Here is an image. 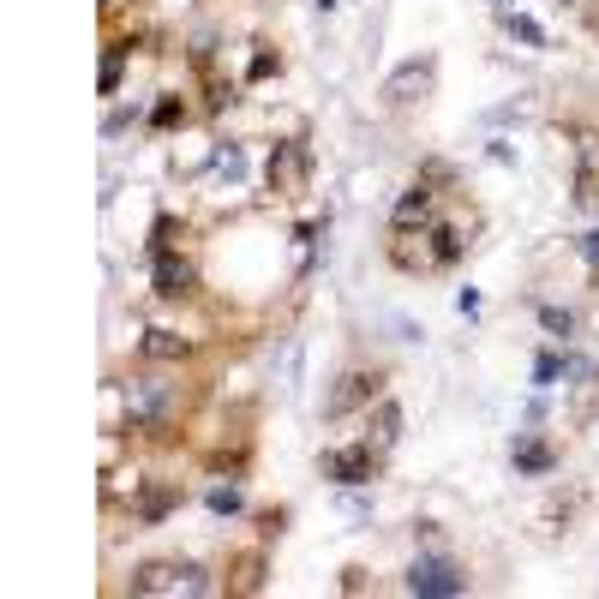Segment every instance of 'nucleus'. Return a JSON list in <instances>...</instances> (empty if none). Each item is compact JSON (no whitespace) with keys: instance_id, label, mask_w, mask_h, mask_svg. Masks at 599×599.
Returning a JSON list of instances; mask_svg holds the SVG:
<instances>
[{"instance_id":"nucleus-1","label":"nucleus","mask_w":599,"mask_h":599,"mask_svg":"<svg viewBox=\"0 0 599 599\" xmlns=\"http://www.w3.org/2000/svg\"><path fill=\"white\" fill-rule=\"evenodd\" d=\"M120 396H126V432H168L180 408V384L162 372H138L132 384H120Z\"/></svg>"},{"instance_id":"nucleus-2","label":"nucleus","mask_w":599,"mask_h":599,"mask_svg":"<svg viewBox=\"0 0 599 599\" xmlns=\"http://www.w3.org/2000/svg\"><path fill=\"white\" fill-rule=\"evenodd\" d=\"M402 588H408V594H420V599H456V594H468V570H462L456 558H438V552H420V558L408 564Z\"/></svg>"},{"instance_id":"nucleus-3","label":"nucleus","mask_w":599,"mask_h":599,"mask_svg":"<svg viewBox=\"0 0 599 599\" xmlns=\"http://www.w3.org/2000/svg\"><path fill=\"white\" fill-rule=\"evenodd\" d=\"M378 396H384V372H366V366H354V372H342V378L330 384V396H324V420H348V414L372 408Z\"/></svg>"},{"instance_id":"nucleus-4","label":"nucleus","mask_w":599,"mask_h":599,"mask_svg":"<svg viewBox=\"0 0 599 599\" xmlns=\"http://www.w3.org/2000/svg\"><path fill=\"white\" fill-rule=\"evenodd\" d=\"M378 462H384V450L366 438V444H348V450H324V456H318V474L336 480V486H372V480H378Z\"/></svg>"},{"instance_id":"nucleus-5","label":"nucleus","mask_w":599,"mask_h":599,"mask_svg":"<svg viewBox=\"0 0 599 599\" xmlns=\"http://www.w3.org/2000/svg\"><path fill=\"white\" fill-rule=\"evenodd\" d=\"M264 180H270V192H276V198H300V192H306V180H312V150H306V138L276 144V150H270Z\"/></svg>"},{"instance_id":"nucleus-6","label":"nucleus","mask_w":599,"mask_h":599,"mask_svg":"<svg viewBox=\"0 0 599 599\" xmlns=\"http://www.w3.org/2000/svg\"><path fill=\"white\" fill-rule=\"evenodd\" d=\"M432 84H438V60H432V54H420V60H402V66L378 84V96H384L390 108H408V102H426V96H432Z\"/></svg>"},{"instance_id":"nucleus-7","label":"nucleus","mask_w":599,"mask_h":599,"mask_svg":"<svg viewBox=\"0 0 599 599\" xmlns=\"http://www.w3.org/2000/svg\"><path fill=\"white\" fill-rule=\"evenodd\" d=\"M126 594L156 599V594H186V564H138L126 576Z\"/></svg>"},{"instance_id":"nucleus-8","label":"nucleus","mask_w":599,"mask_h":599,"mask_svg":"<svg viewBox=\"0 0 599 599\" xmlns=\"http://www.w3.org/2000/svg\"><path fill=\"white\" fill-rule=\"evenodd\" d=\"M150 282H156V294H162V300H186V294L198 288V270H192L180 252H156V264H150Z\"/></svg>"},{"instance_id":"nucleus-9","label":"nucleus","mask_w":599,"mask_h":599,"mask_svg":"<svg viewBox=\"0 0 599 599\" xmlns=\"http://www.w3.org/2000/svg\"><path fill=\"white\" fill-rule=\"evenodd\" d=\"M180 480H156V486H144L138 498H132V522H144V528H156V522H168L174 510H180Z\"/></svg>"},{"instance_id":"nucleus-10","label":"nucleus","mask_w":599,"mask_h":599,"mask_svg":"<svg viewBox=\"0 0 599 599\" xmlns=\"http://www.w3.org/2000/svg\"><path fill=\"white\" fill-rule=\"evenodd\" d=\"M390 228L396 234H408V228H432V186L420 180L414 192H402V204L390 210Z\"/></svg>"},{"instance_id":"nucleus-11","label":"nucleus","mask_w":599,"mask_h":599,"mask_svg":"<svg viewBox=\"0 0 599 599\" xmlns=\"http://www.w3.org/2000/svg\"><path fill=\"white\" fill-rule=\"evenodd\" d=\"M366 420H372V444H378V450H396V438H402V408H396L390 396H378V402L366 408Z\"/></svg>"},{"instance_id":"nucleus-12","label":"nucleus","mask_w":599,"mask_h":599,"mask_svg":"<svg viewBox=\"0 0 599 599\" xmlns=\"http://www.w3.org/2000/svg\"><path fill=\"white\" fill-rule=\"evenodd\" d=\"M516 474H528V480H546L552 468H558V456H552V444H540V438H516Z\"/></svg>"},{"instance_id":"nucleus-13","label":"nucleus","mask_w":599,"mask_h":599,"mask_svg":"<svg viewBox=\"0 0 599 599\" xmlns=\"http://www.w3.org/2000/svg\"><path fill=\"white\" fill-rule=\"evenodd\" d=\"M144 360H186L192 354V342L186 336H174V330H144Z\"/></svg>"},{"instance_id":"nucleus-14","label":"nucleus","mask_w":599,"mask_h":599,"mask_svg":"<svg viewBox=\"0 0 599 599\" xmlns=\"http://www.w3.org/2000/svg\"><path fill=\"white\" fill-rule=\"evenodd\" d=\"M126 54H132V42H108V48H102V78H96L102 96L120 90V78H126Z\"/></svg>"},{"instance_id":"nucleus-15","label":"nucleus","mask_w":599,"mask_h":599,"mask_svg":"<svg viewBox=\"0 0 599 599\" xmlns=\"http://www.w3.org/2000/svg\"><path fill=\"white\" fill-rule=\"evenodd\" d=\"M432 240H438V264L450 270V264H462V252H468V234L456 228V222H432Z\"/></svg>"},{"instance_id":"nucleus-16","label":"nucleus","mask_w":599,"mask_h":599,"mask_svg":"<svg viewBox=\"0 0 599 599\" xmlns=\"http://www.w3.org/2000/svg\"><path fill=\"white\" fill-rule=\"evenodd\" d=\"M540 324H546V336H558L564 348L576 342V312H564V306H540Z\"/></svg>"},{"instance_id":"nucleus-17","label":"nucleus","mask_w":599,"mask_h":599,"mask_svg":"<svg viewBox=\"0 0 599 599\" xmlns=\"http://www.w3.org/2000/svg\"><path fill=\"white\" fill-rule=\"evenodd\" d=\"M228 588H234V594H258V588H264V558H258V552H252V558H240Z\"/></svg>"},{"instance_id":"nucleus-18","label":"nucleus","mask_w":599,"mask_h":599,"mask_svg":"<svg viewBox=\"0 0 599 599\" xmlns=\"http://www.w3.org/2000/svg\"><path fill=\"white\" fill-rule=\"evenodd\" d=\"M504 24H510V36H516V42H528V48H546V30H540L528 12H504Z\"/></svg>"},{"instance_id":"nucleus-19","label":"nucleus","mask_w":599,"mask_h":599,"mask_svg":"<svg viewBox=\"0 0 599 599\" xmlns=\"http://www.w3.org/2000/svg\"><path fill=\"white\" fill-rule=\"evenodd\" d=\"M180 120H186V102H180V96H162V102L150 108V126H156V132H174Z\"/></svg>"},{"instance_id":"nucleus-20","label":"nucleus","mask_w":599,"mask_h":599,"mask_svg":"<svg viewBox=\"0 0 599 599\" xmlns=\"http://www.w3.org/2000/svg\"><path fill=\"white\" fill-rule=\"evenodd\" d=\"M270 72H282V54H276V48H264V42H258V54H252V66H246V84H264V78H270Z\"/></svg>"},{"instance_id":"nucleus-21","label":"nucleus","mask_w":599,"mask_h":599,"mask_svg":"<svg viewBox=\"0 0 599 599\" xmlns=\"http://www.w3.org/2000/svg\"><path fill=\"white\" fill-rule=\"evenodd\" d=\"M174 234H180V222H174V216H156V228H150V258H156V252H174Z\"/></svg>"},{"instance_id":"nucleus-22","label":"nucleus","mask_w":599,"mask_h":599,"mask_svg":"<svg viewBox=\"0 0 599 599\" xmlns=\"http://www.w3.org/2000/svg\"><path fill=\"white\" fill-rule=\"evenodd\" d=\"M558 378H564V354H540V360H534V384H540V390H552Z\"/></svg>"},{"instance_id":"nucleus-23","label":"nucleus","mask_w":599,"mask_h":599,"mask_svg":"<svg viewBox=\"0 0 599 599\" xmlns=\"http://www.w3.org/2000/svg\"><path fill=\"white\" fill-rule=\"evenodd\" d=\"M216 174H222V180H240V174H246V156H240V144L216 150Z\"/></svg>"},{"instance_id":"nucleus-24","label":"nucleus","mask_w":599,"mask_h":599,"mask_svg":"<svg viewBox=\"0 0 599 599\" xmlns=\"http://www.w3.org/2000/svg\"><path fill=\"white\" fill-rule=\"evenodd\" d=\"M204 504H210L216 516H240V492H234V486H216V492H210Z\"/></svg>"},{"instance_id":"nucleus-25","label":"nucleus","mask_w":599,"mask_h":599,"mask_svg":"<svg viewBox=\"0 0 599 599\" xmlns=\"http://www.w3.org/2000/svg\"><path fill=\"white\" fill-rule=\"evenodd\" d=\"M132 120H138V102H132V108H114V114L102 120V138H120V132H126Z\"/></svg>"},{"instance_id":"nucleus-26","label":"nucleus","mask_w":599,"mask_h":599,"mask_svg":"<svg viewBox=\"0 0 599 599\" xmlns=\"http://www.w3.org/2000/svg\"><path fill=\"white\" fill-rule=\"evenodd\" d=\"M576 252H582V258H588V264L599 270V228H588V234L576 240Z\"/></svg>"},{"instance_id":"nucleus-27","label":"nucleus","mask_w":599,"mask_h":599,"mask_svg":"<svg viewBox=\"0 0 599 599\" xmlns=\"http://www.w3.org/2000/svg\"><path fill=\"white\" fill-rule=\"evenodd\" d=\"M102 6H120V0H102Z\"/></svg>"}]
</instances>
